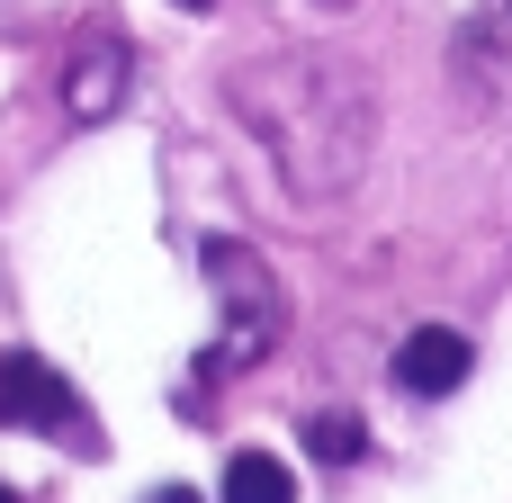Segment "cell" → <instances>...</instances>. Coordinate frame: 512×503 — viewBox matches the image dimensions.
<instances>
[{
	"mask_svg": "<svg viewBox=\"0 0 512 503\" xmlns=\"http://www.w3.org/2000/svg\"><path fill=\"white\" fill-rule=\"evenodd\" d=\"M198 261H207L216 297L234 306V315H225L216 360H225V369H252V360H261V342H270V324H279V288H270V270H261V252H252V243H225V234H216Z\"/></svg>",
	"mask_w": 512,
	"mask_h": 503,
	"instance_id": "cell-1",
	"label": "cell"
},
{
	"mask_svg": "<svg viewBox=\"0 0 512 503\" xmlns=\"http://www.w3.org/2000/svg\"><path fill=\"white\" fill-rule=\"evenodd\" d=\"M0 423L9 432H36V441H81V396H72V378L54 369V360H36V351H0Z\"/></svg>",
	"mask_w": 512,
	"mask_h": 503,
	"instance_id": "cell-2",
	"label": "cell"
},
{
	"mask_svg": "<svg viewBox=\"0 0 512 503\" xmlns=\"http://www.w3.org/2000/svg\"><path fill=\"white\" fill-rule=\"evenodd\" d=\"M468 369H477V351H468V333H450V324H423V333H405V351H396V387H405V396H450V387H468Z\"/></svg>",
	"mask_w": 512,
	"mask_h": 503,
	"instance_id": "cell-3",
	"label": "cell"
},
{
	"mask_svg": "<svg viewBox=\"0 0 512 503\" xmlns=\"http://www.w3.org/2000/svg\"><path fill=\"white\" fill-rule=\"evenodd\" d=\"M63 99H72V117H108L126 99V45L117 36H81L72 63H63Z\"/></svg>",
	"mask_w": 512,
	"mask_h": 503,
	"instance_id": "cell-4",
	"label": "cell"
},
{
	"mask_svg": "<svg viewBox=\"0 0 512 503\" xmlns=\"http://www.w3.org/2000/svg\"><path fill=\"white\" fill-rule=\"evenodd\" d=\"M225 503H297V477L270 450H243V459H225Z\"/></svg>",
	"mask_w": 512,
	"mask_h": 503,
	"instance_id": "cell-5",
	"label": "cell"
},
{
	"mask_svg": "<svg viewBox=\"0 0 512 503\" xmlns=\"http://www.w3.org/2000/svg\"><path fill=\"white\" fill-rule=\"evenodd\" d=\"M306 450H315L324 468H351V459H369V423H360V414H315V423H306Z\"/></svg>",
	"mask_w": 512,
	"mask_h": 503,
	"instance_id": "cell-6",
	"label": "cell"
},
{
	"mask_svg": "<svg viewBox=\"0 0 512 503\" xmlns=\"http://www.w3.org/2000/svg\"><path fill=\"white\" fill-rule=\"evenodd\" d=\"M162 503H198V495H189V486H162Z\"/></svg>",
	"mask_w": 512,
	"mask_h": 503,
	"instance_id": "cell-7",
	"label": "cell"
},
{
	"mask_svg": "<svg viewBox=\"0 0 512 503\" xmlns=\"http://www.w3.org/2000/svg\"><path fill=\"white\" fill-rule=\"evenodd\" d=\"M171 9H216V0H171Z\"/></svg>",
	"mask_w": 512,
	"mask_h": 503,
	"instance_id": "cell-8",
	"label": "cell"
},
{
	"mask_svg": "<svg viewBox=\"0 0 512 503\" xmlns=\"http://www.w3.org/2000/svg\"><path fill=\"white\" fill-rule=\"evenodd\" d=\"M0 503H18V486H0Z\"/></svg>",
	"mask_w": 512,
	"mask_h": 503,
	"instance_id": "cell-9",
	"label": "cell"
}]
</instances>
